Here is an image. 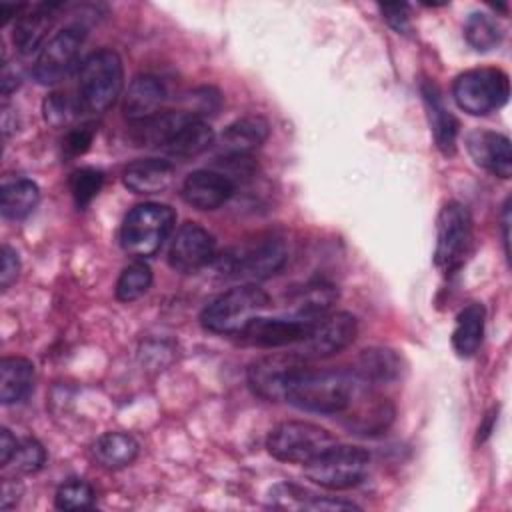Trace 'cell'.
<instances>
[{
  "label": "cell",
  "instance_id": "4dcf8cb0",
  "mask_svg": "<svg viewBox=\"0 0 512 512\" xmlns=\"http://www.w3.org/2000/svg\"><path fill=\"white\" fill-rule=\"evenodd\" d=\"M464 38L476 52H490L502 42V30L492 16L474 12L464 24Z\"/></svg>",
  "mask_w": 512,
  "mask_h": 512
},
{
  "label": "cell",
  "instance_id": "5bb4252c",
  "mask_svg": "<svg viewBox=\"0 0 512 512\" xmlns=\"http://www.w3.org/2000/svg\"><path fill=\"white\" fill-rule=\"evenodd\" d=\"M314 322L290 316V318H254L238 336L244 344L258 348H282L296 346L306 338Z\"/></svg>",
  "mask_w": 512,
  "mask_h": 512
},
{
  "label": "cell",
  "instance_id": "ac0fdd59",
  "mask_svg": "<svg viewBox=\"0 0 512 512\" xmlns=\"http://www.w3.org/2000/svg\"><path fill=\"white\" fill-rule=\"evenodd\" d=\"M344 412H350L346 426L360 436L382 434L394 420V406L382 396L362 392V388Z\"/></svg>",
  "mask_w": 512,
  "mask_h": 512
},
{
  "label": "cell",
  "instance_id": "f546056e",
  "mask_svg": "<svg viewBox=\"0 0 512 512\" xmlns=\"http://www.w3.org/2000/svg\"><path fill=\"white\" fill-rule=\"evenodd\" d=\"M338 300V288L328 284V282H312L306 288L300 290V294L294 300V312L292 316L308 320V322H318L324 318L334 302Z\"/></svg>",
  "mask_w": 512,
  "mask_h": 512
},
{
  "label": "cell",
  "instance_id": "9a60e30c",
  "mask_svg": "<svg viewBox=\"0 0 512 512\" xmlns=\"http://www.w3.org/2000/svg\"><path fill=\"white\" fill-rule=\"evenodd\" d=\"M466 150L476 166L488 170L498 178L512 174V148L508 136L494 130H472L466 136Z\"/></svg>",
  "mask_w": 512,
  "mask_h": 512
},
{
  "label": "cell",
  "instance_id": "8992f818",
  "mask_svg": "<svg viewBox=\"0 0 512 512\" xmlns=\"http://www.w3.org/2000/svg\"><path fill=\"white\" fill-rule=\"evenodd\" d=\"M452 96L464 112L472 116H486L508 102L510 80L500 68L466 70L454 80Z\"/></svg>",
  "mask_w": 512,
  "mask_h": 512
},
{
  "label": "cell",
  "instance_id": "d6a6232c",
  "mask_svg": "<svg viewBox=\"0 0 512 512\" xmlns=\"http://www.w3.org/2000/svg\"><path fill=\"white\" fill-rule=\"evenodd\" d=\"M102 182H104V176L96 168H80L70 174V192L80 210L86 208L96 198V194L102 188Z\"/></svg>",
  "mask_w": 512,
  "mask_h": 512
},
{
  "label": "cell",
  "instance_id": "8d00e7d4",
  "mask_svg": "<svg viewBox=\"0 0 512 512\" xmlns=\"http://www.w3.org/2000/svg\"><path fill=\"white\" fill-rule=\"evenodd\" d=\"M80 110L82 108H80L78 100L72 102L70 98H66V94H50L44 100V118L52 126L68 124Z\"/></svg>",
  "mask_w": 512,
  "mask_h": 512
},
{
  "label": "cell",
  "instance_id": "d4e9b609",
  "mask_svg": "<svg viewBox=\"0 0 512 512\" xmlns=\"http://www.w3.org/2000/svg\"><path fill=\"white\" fill-rule=\"evenodd\" d=\"M352 372L362 384H384L400 376L402 360L390 348H366L356 358Z\"/></svg>",
  "mask_w": 512,
  "mask_h": 512
},
{
  "label": "cell",
  "instance_id": "7a4b0ae2",
  "mask_svg": "<svg viewBox=\"0 0 512 512\" xmlns=\"http://www.w3.org/2000/svg\"><path fill=\"white\" fill-rule=\"evenodd\" d=\"M124 86L122 58L112 48H102L86 56L78 76V104L90 114L106 112Z\"/></svg>",
  "mask_w": 512,
  "mask_h": 512
},
{
  "label": "cell",
  "instance_id": "4316f807",
  "mask_svg": "<svg viewBox=\"0 0 512 512\" xmlns=\"http://www.w3.org/2000/svg\"><path fill=\"white\" fill-rule=\"evenodd\" d=\"M138 450L140 446L136 438L126 432H106L92 446V454L96 462L108 470L126 468L128 464L134 462V458L138 456Z\"/></svg>",
  "mask_w": 512,
  "mask_h": 512
},
{
  "label": "cell",
  "instance_id": "b9f144b4",
  "mask_svg": "<svg viewBox=\"0 0 512 512\" xmlns=\"http://www.w3.org/2000/svg\"><path fill=\"white\" fill-rule=\"evenodd\" d=\"M508 228H510V200H506L504 204V212H502V230H504V248H506V254H510V240H508Z\"/></svg>",
  "mask_w": 512,
  "mask_h": 512
},
{
  "label": "cell",
  "instance_id": "d6986e66",
  "mask_svg": "<svg viewBox=\"0 0 512 512\" xmlns=\"http://www.w3.org/2000/svg\"><path fill=\"white\" fill-rule=\"evenodd\" d=\"M176 176L172 162L162 158H140L122 172L124 186L134 194H156L166 190Z\"/></svg>",
  "mask_w": 512,
  "mask_h": 512
},
{
  "label": "cell",
  "instance_id": "484cf974",
  "mask_svg": "<svg viewBox=\"0 0 512 512\" xmlns=\"http://www.w3.org/2000/svg\"><path fill=\"white\" fill-rule=\"evenodd\" d=\"M484 322L486 310L482 304L472 302L464 310H460L452 332V346L458 356L470 358L478 352L484 338Z\"/></svg>",
  "mask_w": 512,
  "mask_h": 512
},
{
  "label": "cell",
  "instance_id": "44dd1931",
  "mask_svg": "<svg viewBox=\"0 0 512 512\" xmlns=\"http://www.w3.org/2000/svg\"><path fill=\"white\" fill-rule=\"evenodd\" d=\"M422 98L428 112V120L434 132L436 146L442 154L452 156L456 150V134H458V120L446 108L440 88L434 82H422Z\"/></svg>",
  "mask_w": 512,
  "mask_h": 512
},
{
  "label": "cell",
  "instance_id": "1f68e13d",
  "mask_svg": "<svg viewBox=\"0 0 512 512\" xmlns=\"http://www.w3.org/2000/svg\"><path fill=\"white\" fill-rule=\"evenodd\" d=\"M152 286V270L144 260L128 264L116 280V298L120 302H134Z\"/></svg>",
  "mask_w": 512,
  "mask_h": 512
},
{
  "label": "cell",
  "instance_id": "5b68a950",
  "mask_svg": "<svg viewBox=\"0 0 512 512\" xmlns=\"http://www.w3.org/2000/svg\"><path fill=\"white\" fill-rule=\"evenodd\" d=\"M370 468V454L360 446L332 444L314 460L304 464L306 478L328 490L358 486Z\"/></svg>",
  "mask_w": 512,
  "mask_h": 512
},
{
  "label": "cell",
  "instance_id": "603a6c76",
  "mask_svg": "<svg viewBox=\"0 0 512 512\" xmlns=\"http://www.w3.org/2000/svg\"><path fill=\"white\" fill-rule=\"evenodd\" d=\"M190 118H194V114H190L188 110L158 112L142 122H134L132 140L136 142V146L164 148Z\"/></svg>",
  "mask_w": 512,
  "mask_h": 512
},
{
  "label": "cell",
  "instance_id": "836d02e7",
  "mask_svg": "<svg viewBox=\"0 0 512 512\" xmlns=\"http://www.w3.org/2000/svg\"><path fill=\"white\" fill-rule=\"evenodd\" d=\"M316 494L308 492L306 488L292 484V482H280L272 486L268 502L274 508L282 510H310V504L314 502Z\"/></svg>",
  "mask_w": 512,
  "mask_h": 512
},
{
  "label": "cell",
  "instance_id": "52a82bcc",
  "mask_svg": "<svg viewBox=\"0 0 512 512\" xmlns=\"http://www.w3.org/2000/svg\"><path fill=\"white\" fill-rule=\"evenodd\" d=\"M332 444H336V440L326 428L302 420L282 422L274 426L266 438L270 456L290 464H308Z\"/></svg>",
  "mask_w": 512,
  "mask_h": 512
},
{
  "label": "cell",
  "instance_id": "ffe728a7",
  "mask_svg": "<svg viewBox=\"0 0 512 512\" xmlns=\"http://www.w3.org/2000/svg\"><path fill=\"white\" fill-rule=\"evenodd\" d=\"M166 88L152 74H138L132 78L124 96V116L134 124L158 114L164 104Z\"/></svg>",
  "mask_w": 512,
  "mask_h": 512
},
{
  "label": "cell",
  "instance_id": "e575fe53",
  "mask_svg": "<svg viewBox=\"0 0 512 512\" xmlns=\"http://www.w3.org/2000/svg\"><path fill=\"white\" fill-rule=\"evenodd\" d=\"M58 510H84L94 504V488L84 480L64 482L54 496Z\"/></svg>",
  "mask_w": 512,
  "mask_h": 512
},
{
  "label": "cell",
  "instance_id": "30bf717a",
  "mask_svg": "<svg viewBox=\"0 0 512 512\" xmlns=\"http://www.w3.org/2000/svg\"><path fill=\"white\" fill-rule=\"evenodd\" d=\"M288 260V248L280 238H264L254 246L232 250L224 256V272L240 280H264L284 268Z\"/></svg>",
  "mask_w": 512,
  "mask_h": 512
},
{
  "label": "cell",
  "instance_id": "9c48e42d",
  "mask_svg": "<svg viewBox=\"0 0 512 512\" xmlns=\"http://www.w3.org/2000/svg\"><path fill=\"white\" fill-rule=\"evenodd\" d=\"M306 360L294 352L270 354L248 366V386L256 396L268 402L286 400L296 378L306 370Z\"/></svg>",
  "mask_w": 512,
  "mask_h": 512
},
{
  "label": "cell",
  "instance_id": "7c38bea8",
  "mask_svg": "<svg viewBox=\"0 0 512 512\" xmlns=\"http://www.w3.org/2000/svg\"><path fill=\"white\" fill-rule=\"evenodd\" d=\"M82 42L84 28L80 26H66L56 32L38 52L32 68V76L36 78V82L44 86L60 82L74 66Z\"/></svg>",
  "mask_w": 512,
  "mask_h": 512
},
{
  "label": "cell",
  "instance_id": "6da1fadb",
  "mask_svg": "<svg viewBox=\"0 0 512 512\" xmlns=\"http://www.w3.org/2000/svg\"><path fill=\"white\" fill-rule=\"evenodd\" d=\"M360 380L346 370H310L306 368L292 384L286 402L316 414L344 412L360 392Z\"/></svg>",
  "mask_w": 512,
  "mask_h": 512
},
{
  "label": "cell",
  "instance_id": "f1b7e54d",
  "mask_svg": "<svg viewBox=\"0 0 512 512\" xmlns=\"http://www.w3.org/2000/svg\"><path fill=\"white\" fill-rule=\"evenodd\" d=\"M40 202V188L28 178L6 182L0 194V212L6 220H22L34 212Z\"/></svg>",
  "mask_w": 512,
  "mask_h": 512
},
{
  "label": "cell",
  "instance_id": "ab89813d",
  "mask_svg": "<svg viewBox=\"0 0 512 512\" xmlns=\"http://www.w3.org/2000/svg\"><path fill=\"white\" fill-rule=\"evenodd\" d=\"M380 12L398 34H408L412 30L408 4H380Z\"/></svg>",
  "mask_w": 512,
  "mask_h": 512
},
{
  "label": "cell",
  "instance_id": "8fae6325",
  "mask_svg": "<svg viewBox=\"0 0 512 512\" xmlns=\"http://www.w3.org/2000/svg\"><path fill=\"white\" fill-rule=\"evenodd\" d=\"M358 334V322L350 312L326 314L306 334L302 342L294 346V354L304 360H320L330 358L346 350Z\"/></svg>",
  "mask_w": 512,
  "mask_h": 512
},
{
  "label": "cell",
  "instance_id": "f35d334b",
  "mask_svg": "<svg viewBox=\"0 0 512 512\" xmlns=\"http://www.w3.org/2000/svg\"><path fill=\"white\" fill-rule=\"evenodd\" d=\"M18 274H20L18 252L8 244H4L0 252V288L8 290L10 284L18 278Z\"/></svg>",
  "mask_w": 512,
  "mask_h": 512
},
{
  "label": "cell",
  "instance_id": "83f0119b",
  "mask_svg": "<svg viewBox=\"0 0 512 512\" xmlns=\"http://www.w3.org/2000/svg\"><path fill=\"white\" fill-rule=\"evenodd\" d=\"M214 144V130L202 118H190L164 150L174 158H194Z\"/></svg>",
  "mask_w": 512,
  "mask_h": 512
},
{
  "label": "cell",
  "instance_id": "ba28073f",
  "mask_svg": "<svg viewBox=\"0 0 512 512\" xmlns=\"http://www.w3.org/2000/svg\"><path fill=\"white\" fill-rule=\"evenodd\" d=\"M472 248V218L460 202H448L436 220L434 264L444 272L458 270Z\"/></svg>",
  "mask_w": 512,
  "mask_h": 512
},
{
  "label": "cell",
  "instance_id": "60d3db41",
  "mask_svg": "<svg viewBox=\"0 0 512 512\" xmlns=\"http://www.w3.org/2000/svg\"><path fill=\"white\" fill-rule=\"evenodd\" d=\"M16 448H18V438L8 428H2L0 430V464L2 466L10 464Z\"/></svg>",
  "mask_w": 512,
  "mask_h": 512
},
{
  "label": "cell",
  "instance_id": "e0dca14e",
  "mask_svg": "<svg viewBox=\"0 0 512 512\" xmlns=\"http://www.w3.org/2000/svg\"><path fill=\"white\" fill-rule=\"evenodd\" d=\"M62 8L60 2H40L26 6V10L16 18L12 42L20 54H32L46 44L44 38L52 28L56 12Z\"/></svg>",
  "mask_w": 512,
  "mask_h": 512
},
{
  "label": "cell",
  "instance_id": "2e32d148",
  "mask_svg": "<svg viewBox=\"0 0 512 512\" xmlns=\"http://www.w3.org/2000/svg\"><path fill=\"white\" fill-rule=\"evenodd\" d=\"M234 180L216 170H194L182 184V198L196 210H216L234 194Z\"/></svg>",
  "mask_w": 512,
  "mask_h": 512
},
{
  "label": "cell",
  "instance_id": "d590c367",
  "mask_svg": "<svg viewBox=\"0 0 512 512\" xmlns=\"http://www.w3.org/2000/svg\"><path fill=\"white\" fill-rule=\"evenodd\" d=\"M10 462L14 464V470L20 474H34L44 466L46 450L36 438H24L18 440V448Z\"/></svg>",
  "mask_w": 512,
  "mask_h": 512
},
{
  "label": "cell",
  "instance_id": "277c9868",
  "mask_svg": "<svg viewBox=\"0 0 512 512\" xmlns=\"http://www.w3.org/2000/svg\"><path fill=\"white\" fill-rule=\"evenodd\" d=\"M176 214L168 204L144 202L134 206L120 228V246L134 258L154 256L170 236Z\"/></svg>",
  "mask_w": 512,
  "mask_h": 512
},
{
  "label": "cell",
  "instance_id": "4fadbf2b",
  "mask_svg": "<svg viewBox=\"0 0 512 512\" xmlns=\"http://www.w3.org/2000/svg\"><path fill=\"white\" fill-rule=\"evenodd\" d=\"M216 256L214 236L196 222L182 224L168 248V264L172 270L182 274L198 272L208 266Z\"/></svg>",
  "mask_w": 512,
  "mask_h": 512
},
{
  "label": "cell",
  "instance_id": "cb8c5ba5",
  "mask_svg": "<svg viewBox=\"0 0 512 512\" xmlns=\"http://www.w3.org/2000/svg\"><path fill=\"white\" fill-rule=\"evenodd\" d=\"M36 370L28 358L10 356L0 362V402L4 406L18 404L34 390Z\"/></svg>",
  "mask_w": 512,
  "mask_h": 512
},
{
  "label": "cell",
  "instance_id": "3957f363",
  "mask_svg": "<svg viewBox=\"0 0 512 512\" xmlns=\"http://www.w3.org/2000/svg\"><path fill=\"white\" fill-rule=\"evenodd\" d=\"M270 306V296L256 284H242L222 292L200 314L204 330L222 336H238L254 318Z\"/></svg>",
  "mask_w": 512,
  "mask_h": 512
},
{
  "label": "cell",
  "instance_id": "7402d4cb",
  "mask_svg": "<svg viewBox=\"0 0 512 512\" xmlns=\"http://www.w3.org/2000/svg\"><path fill=\"white\" fill-rule=\"evenodd\" d=\"M270 134V124L262 116H244L228 124L220 136L224 156H248L264 144Z\"/></svg>",
  "mask_w": 512,
  "mask_h": 512
},
{
  "label": "cell",
  "instance_id": "74e56055",
  "mask_svg": "<svg viewBox=\"0 0 512 512\" xmlns=\"http://www.w3.org/2000/svg\"><path fill=\"white\" fill-rule=\"evenodd\" d=\"M92 138H94V126L82 124L66 134V138L62 140V148L68 156H80L90 148Z\"/></svg>",
  "mask_w": 512,
  "mask_h": 512
}]
</instances>
